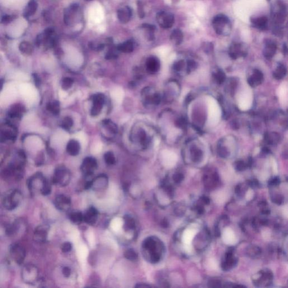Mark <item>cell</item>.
I'll return each mask as SVG.
<instances>
[{
    "label": "cell",
    "mask_w": 288,
    "mask_h": 288,
    "mask_svg": "<svg viewBox=\"0 0 288 288\" xmlns=\"http://www.w3.org/2000/svg\"><path fill=\"white\" fill-rule=\"evenodd\" d=\"M103 124L105 127H107L108 129L109 130L110 132H112L113 134L117 133V127L111 121H110L109 119L104 120L103 121Z\"/></svg>",
    "instance_id": "836d02e7"
},
{
    "label": "cell",
    "mask_w": 288,
    "mask_h": 288,
    "mask_svg": "<svg viewBox=\"0 0 288 288\" xmlns=\"http://www.w3.org/2000/svg\"><path fill=\"white\" fill-rule=\"evenodd\" d=\"M117 48L119 51L124 53H130L134 50V42L131 40H128L121 44H119Z\"/></svg>",
    "instance_id": "cb8c5ba5"
},
{
    "label": "cell",
    "mask_w": 288,
    "mask_h": 288,
    "mask_svg": "<svg viewBox=\"0 0 288 288\" xmlns=\"http://www.w3.org/2000/svg\"><path fill=\"white\" fill-rule=\"evenodd\" d=\"M70 203V198L63 195H59L55 199V206L60 210H66L69 209Z\"/></svg>",
    "instance_id": "7c38bea8"
},
{
    "label": "cell",
    "mask_w": 288,
    "mask_h": 288,
    "mask_svg": "<svg viewBox=\"0 0 288 288\" xmlns=\"http://www.w3.org/2000/svg\"><path fill=\"white\" fill-rule=\"evenodd\" d=\"M97 161L92 157H87L83 161L81 170L86 176H90L97 168Z\"/></svg>",
    "instance_id": "52a82bcc"
},
{
    "label": "cell",
    "mask_w": 288,
    "mask_h": 288,
    "mask_svg": "<svg viewBox=\"0 0 288 288\" xmlns=\"http://www.w3.org/2000/svg\"><path fill=\"white\" fill-rule=\"evenodd\" d=\"M10 253L12 259L19 264H23L25 257V250L21 246L15 244L10 249Z\"/></svg>",
    "instance_id": "ba28073f"
},
{
    "label": "cell",
    "mask_w": 288,
    "mask_h": 288,
    "mask_svg": "<svg viewBox=\"0 0 288 288\" xmlns=\"http://www.w3.org/2000/svg\"><path fill=\"white\" fill-rule=\"evenodd\" d=\"M213 77L216 81V82H217L219 84L223 83L226 79L225 74L223 71H222L221 70H219L215 73H213Z\"/></svg>",
    "instance_id": "f546056e"
},
{
    "label": "cell",
    "mask_w": 288,
    "mask_h": 288,
    "mask_svg": "<svg viewBox=\"0 0 288 288\" xmlns=\"http://www.w3.org/2000/svg\"><path fill=\"white\" fill-rule=\"evenodd\" d=\"M124 257L130 261H136L138 258V255L136 252L132 249H129L124 253Z\"/></svg>",
    "instance_id": "4dcf8cb0"
},
{
    "label": "cell",
    "mask_w": 288,
    "mask_h": 288,
    "mask_svg": "<svg viewBox=\"0 0 288 288\" xmlns=\"http://www.w3.org/2000/svg\"><path fill=\"white\" fill-rule=\"evenodd\" d=\"M73 124V121L72 119L69 117H67L64 118L63 121L61 123V127L66 130H69L70 128L72 127Z\"/></svg>",
    "instance_id": "e575fe53"
},
{
    "label": "cell",
    "mask_w": 288,
    "mask_h": 288,
    "mask_svg": "<svg viewBox=\"0 0 288 288\" xmlns=\"http://www.w3.org/2000/svg\"><path fill=\"white\" fill-rule=\"evenodd\" d=\"M264 80V75L259 70L255 69L253 73L248 79L249 85L252 87H256L261 85Z\"/></svg>",
    "instance_id": "2e32d148"
},
{
    "label": "cell",
    "mask_w": 288,
    "mask_h": 288,
    "mask_svg": "<svg viewBox=\"0 0 288 288\" xmlns=\"http://www.w3.org/2000/svg\"><path fill=\"white\" fill-rule=\"evenodd\" d=\"M138 12H139V15L140 18H143L144 17L145 12L144 11V7H143V4L140 2H138Z\"/></svg>",
    "instance_id": "b9f144b4"
},
{
    "label": "cell",
    "mask_w": 288,
    "mask_h": 288,
    "mask_svg": "<svg viewBox=\"0 0 288 288\" xmlns=\"http://www.w3.org/2000/svg\"><path fill=\"white\" fill-rule=\"evenodd\" d=\"M38 276V270L35 266L28 264L22 270V277L25 282L33 284L37 282Z\"/></svg>",
    "instance_id": "3957f363"
},
{
    "label": "cell",
    "mask_w": 288,
    "mask_h": 288,
    "mask_svg": "<svg viewBox=\"0 0 288 288\" xmlns=\"http://www.w3.org/2000/svg\"><path fill=\"white\" fill-rule=\"evenodd\" d=\"M13 18L11 15H6L3 16L1 19V21L3 24H8L12 21Z\"/></svg>",
    "instance_id": "7bdbcfd3"
},
{
    "label": "cell",
    "mask_w": 288,
    "mask_h": 288,
    "mask_svg": "<svg viewBox=\"0 0 288 288\" xmlns=\"http://www.w3.org/2000/svg\"><path fill=\"white\" fill-rule=\"evenodd\" d=\"M3 83H4V80L3 79H0V90H1L3 87Z\"/></svg>",
    "instance_id": "c3c4849f"
},
{
    "label": "cell",
    "mask_w": 288,
    "mask_h": 288,
    "mask_svg": "<svg viewBox=\"0 0 288 288\" xmlns=\"http://www.w3.org/2000/svg\"><path fill=\"white\" fill-rule=\"evenodd\" d=\"M72 249V244L69 242H65L61 246V250L64 253L69 252Z\"/></svg>",
    "instance_id": "60d3db41"
},
{
    "label": "cell",
    "mask_w": 288,
    "mask_h": 288,
    "mask_svg": "<svg viewBox=\"0 0 288 288\" xmlns=\"http://www.w3.org/2000/svg\"><path fill=\"white\" fill-rule=\"evenodd\" d=\"M222 239L225 244L233 246L237 242V237L233 230L230 228H226L222 233Z\"/></svg>",
    "instance_id": "4fadbf2b"
},
{
    "label": "cell",
    "mask_w": 288,
    "mask_h": 288,
    "mask_svg": "<svg viewBox=\"0 0 288 288\" xmlns=\"http://www.w3.org/2000/svg\"><path fill=\"white\" fill-rule=\"evenodd\" d=\"M136 288H150V286L148 284H137L135 286Z\"/></svg>",
    "instance_id": "7dc6e473"
},
{
    "label": "cell",
    "mask_w": 288,
    "mask_h": 288,
    "mask_svg": "<svg viewBox=\"0 0 288 288\" xmlns=\"http://www.w3.org/2000/svg\"><path fill=\"white\" fill-rule=\"evenodd\" d=\"M104 160L109 165H113L115 163V158L114 155L112 152H108L104 155Z\"/></svg>",
    "instance_id": "d6a6232c"
},
{
    "label": "cell",
    "mask_w": 288,
    "mask_h": 288,
    "mask_svg": "<svg viewBox=\"0 0 288 288\" xmlns=\"http://www.w3.org/2000/svg\"><path fill=\"white\" fill-rule=\"evenodd\" d=\"M73 79L69 77H66L64 78V79L62 81V88L65 90H67L68 89L70 88L72 86L73 84Z\"/></svg>",
    "instance_id": "d590c367"
},
{
    "label": "cell",
    "mask_w": 288,
    "mask_h": 288,
    "mask_svg": "<svg viewBox=\"0 0 288 288\" xmlns=\"http://www.w3.org/2000/svg\"><path fill=\"white\" fill-rule=\"evenodd\" d=\"M49 228L45 225H40L34 233V240L38 243H44L47 237Z\"/></svg>",
    "instance_id": "8fae6325"
},
{
    "label": "cell",
    "mask_w": 288,
    "mask_h": 288,
    "mask_svg": "<svg viewBox=\"0 0 288 288\" xmlns=\"http://www.w3.org/2000/svg\"><path fill=\"white\" fill-rule=\"evenodd\" d=\"M51 191V187L50 184L48 182V181L46 179L44 185L43 186L42 188L41 191V193L43 195H47L50 194Z\"/></svg>",
    "instance_id": "8d00e7d4"
},
{
    "label": "cell",
    "mask_w": 288,
    "mask_h": 288,
    "mask_svg": "<svg viewBox=\"0 0 288 288\" xmlns=\"http://www.w3.org/2000/svg\"><path fill=\"white\" fill-rule=\"evenodd\" d=\"M197 233V231L193 228L186 229L184 231L182 236V241L184 244V248L186 252L191 251V243L193 239Z\"/></svg>",
    "instance_id": "30bf717a"
},
{
    "label": "cell",
    "mask_w": 288,
    "mask_h": 288,
    "mask_svg": "<svg viewBox=\"0 0 288 288\" xmlns=\"http://www.w3.org/2000/svg\"><path fill=\"white\" fill-rule=\"evenodd\" d=\"M276 45L275 43L271 40H266L265 41V46L264 50V55L265 58L271 59L276 53Z\"/></svg>",
    "instance_id": "9a60e30c"
},
{
    "label": "cell",
    "mask_w": 288,
    "mask_h": 288,
    "mask_svg": "<svg viewBox=\"0 0 288 288\" xmlns=\"http://www.w3.org/2000/svg\"><path fill=\"white\" fill-rule=\"evenodd\" d=\"M212 25L215 33L219 35H228L230 32V21L226 16L223 14H219L214 18Z\"/></svg>",
    "instance_id": "6da1fadb"
},
{
    "label": "cell",
    "mask_w": 288,
    "mask_h": 288,
    "mask_svg": "<svg viewBox=\"0 0 288 288\" xmlns=\"http://www.w3.org/2000/svg\"><path fill=\"white\" fill-rule=\"evenodd\" d=\"M23 199L21 192L14 189L8 192L3 197V205L6 209L11 210L16 208Z\"/></svg>",
    "instance_id": "7a4b0ae2"
},
{
    "label": "cell",
    "mask_w": 288,
    "mask_h": 288,
    "mask_svg": "<svg viewBox=\"0 0 288 288\" xmlns=\"http://www.w3.org/2000/svg\"><path fill=\"white\" fill-rule=\"evenodd\" d=\"M67 171L63 167H59L55 170L54 175L52 178V183L54 184H59L61 186H65L68 184V179H66Z\"/></svg>",
    "instance_id": "8992f818"
},
{
    "label": "cell",
    "mask_w": 288,
    "mask_h": 288,
    "mask_svg": "<svg viewBox=\"0 0 288 288\" xmlns=\"http://www.w3.org/2000/svg\"><path fill=\"white\" fill-rule=\"evenodd\" d=\"M23 110V107L20 105H16V106H14L11 110L10 111L9 115L12 117V118H15V117H19L21 112Z\"/></svg>",
    "instance_id": "1f68e13d"
},
{
    "label": "cell",
    "mask_w": 288,
    "mask_h": 288,
    "mask_svg": "<svg viewBox=\"0 0 288 288\" xmlns=\"http://www.w3.org/2000/svg\"><path fill=\"white\" fill-rule=\"evenodd\" d=\"M79 143L75 140H70L67 146V151L69 154L72 156H76L79 154Z\"/></svg>",
    "instance_id": "ffe728a7"
},
{
    "label": "cell",
    "mask_w": 288,
    "mask_h": 288,
    "mask_svg": "<svg viewBox=\"0 0 288 288\" xmlns=\"http://www.w3.org/2000/svg\"><path fill=\"white\" fill-rule=\"evenodd\" d=\"M264 140L268 145H275L279 143L280 140V136L279 134L276 132H270L266 134Z\"/></svg>",
    "instance_id": "7402d4cb"
},
{
    "label": "cell",
    "mask_w": 288,
    "mask_h": 288,
    "mask_svg": "<svg viewBox=\"0 0 288 288\" xmlns=\"http://www.w3.org/2000/svg\"><path fill=\"white\" fill-rule=\"evenodd\" d=\"M62 272H63V275H64L65 277H69L70 275L71 270H70V269L69 267H65L63 268Z\"/></svg>",
    "instance_id": "ee69618b"
},
{
    "label": "cell",
    "mask_w": 288,
    "mask_h": 288,
    "mask_svg": "<svg viewBox=\"0 0 288 288\" xmlns=\"http://www.w3.org/2000/svg\"><path fill=\"white\" fill-rule=\"evenodd\" d=\"M157 20L161 27L168 29L172 27L175 23V17L172 14L166 11L158 12Z\"/></svg>",
    "instance_id": "277c9868"
},
{
    "label": "cell",
    "mask_w": 288,
    "mask_h": 288,
    "mask_svg": "<svg viewBox=\"0 0 288 288\" xmlns=\"http://www.w3.org/2000/svg\"><path fill=\"white\" fill-rule=\"evenodd\" d=\"M132 16V11L128 6L120 8L117 11V16L119 20L122 23H127L130 21Z\"/></svg>",
    "instance_id": "5bb4252c"
},
{
    "label": "cell",
    "mask_w": 288,
    "mask_h": 288,
    "mask_svg": "<svg viewBox=\"0 0 288 288\" xmlns=\"http://www.w3.org/2000/svg\"><path fill=\"white\" fill-rule=\"evenodd\" d=\"M183 39L184 34L182 31L179 29H174L172 33L171 34L170 40L176 45H180L182 43Z\"/></svg>",
    "instance_id": "44dd1931"
},
{
    "label": "cell",
    "mask_w": 288,
    "mask_h": 288,
    "mask_svg": "<svg viewBox=\"0 0 288 288\" xmlns=\"http://www.w3.org/2000/svg\"><path fill=\"white\" fill-rule=\"evenodd\" d=\"M38 8V3L36 0H30L25 9L24 15L26 16H30L34 15Z\"/></svg>",
    "instance_id": "603a6c76"
},
{
    "label": "cell",
    "mask_w": 288,
    "mask_h": 288,
    "mask_svg": "<svg viewBox=\"0 0 288 288\" xmlns=\"http://www.w3.org/2000/svg\"><path fill=\"white\" fill-rule=\"evenodd\" d=\"M246 55V50L241 43H233L229 48V55L233 59L243 57Z\"/></svg>",
    "instance_id": "9c48e42d"
},
{
    "label": "cell",
    "mask_w": 288,
    "mask_h": 288,
    "mask_svg": "<svg viewBox=\"0 0 288 288\" xmlns=\"http://www.w3.org/2000/svg\"><path fill=\"white\" fill-rule=\"evenodd\" d=\"M251 22L253 26L261 30L267 29L268 19L266 16H261L258 18L251 19Z\"/></svg>",
    "instance_id": "d6986e66"
},
{
    "label": "cell",
    "mask_w": 288,
    "mask_h": 288,
    "mask_svg": "<svg viewBox=\"0 0 288 288\" xmlns=\"http://www.w3.org/2000/svg\"><path fill=\"white\" fill-rule=\"evenodd\" d=\"M19 48L22 53H24L27 55L31 54L33 51L34 50L33 46L32 45L27 41H23L20 43Z\"/></svg>",
    "instance_id": "d4e9b609"
},
{
    "label": "cell",
    "mask_w": 288,
    "mask_h": 288,
    "mask_svg": "<svg viewBox=\"0 0 288 288\" xmlns=\"http://www.w3.org/2000/svg\"><path fill=\"white\" fill-rule=\"evenodd\" d=\"M97 214V210L94 207H91L83 215V221L88 224H94L96 221Z\"/></svg>",
    "instance_id": "e0dca14e"
},
{
    "label": "cell",
    "mask_w": 288,
    "mask_h": 288,
    "mask_svg": "<svg viewBox=\"0 0 288 288\" xmlns=\"http://www.w3.org/2000/svg\"><path fill=\"white\" fill-rule=\"evenodd\" d=\"M185 62L184 61L181 60L176 62L173 65V69L176 72H180L185 67Z\"/></svg>",
    "instance_id": "f35d334b"
},
{
    "label": "cell",
    "mask_w": 288,
    "mask_h": 288,
    "mask_svg": "<svg viewBox=\"0 0 288 288\" xmlns=\"http://www.w3.org/2000/svg\"><path fill=\"white\" fill-rule=\"evenodd\" d=\"M124 228L126 230H134L135 228V222L134 219L129 215H125L124 217Z\"/></svg>",
    "instance_id": "4316f807"
},
{
    "label": "cell",
    "mask_w": 288,
    "mask_h": 288,
    "mask_svg": "<svg viewBox=\"0 0 288 288\" xmlns=\"http://www.w3.org/2000/svg\"><path fill=\"white\" fill-rule=\"evenodd\" d=\"M253 197V192L252 190H249L246 194V199L248 200H250L252 199V197Z\"/></svg>",
    "instance_id": "bcb514c9"
},
{
    "label": "cell",
    "mask_w": 288,
    "mask_h": 288,
    "mask_svg": "<svg viewBox=\"0 0 288 288\" xmlns=\"http://www.w3.org/2000/svg\"><path fill=\"white\" fill-rule=\"evenodd\" d=\"M148 101L150 103L154 104L155 105H158L161 103V95L158 94H155L148 99Z\"/></svg>",
    "instance_id": "74e56055"
},
{
    "label": "cell",
    "mask_w": 288,
    "mask_h": 288,
    "mask_svg": "<svg viewBox=\"0 0 288 288\" xmlns=\"http://www.w3.org/2000/svg\"><path fill=\"white\" fill-rule=\"evenodd\" d=\"M187 65H188V69H187L188 70H188V73H190L191 71L197 68V63L195 61L193 60H189L188 61Z\"/></svg>",
    "instance_id": "ab89813d"
},
{
    "label": "cell",
    "mask_w": 288,
    "mask_h": 288,
    "mask_svg": "<svg viewBox=\"0 0 288 288\" xmlns=\"http://www.w3.org/2000/svg\"><path fill=\"white\" fill-rule=\"evenodd\" d=\"M93 105L91 110V114L92 116L99 115L103 109L104 104L105 103V96L101 94H98L92 96Z\"/></svg>",
    "instance_id": "5b68a950"
},
{
    "label": "cell",
    "mask_w": 288,
    "mask_h": 288,
    "mask_svg": "<svg viewBox=\"0 0 288 288\" xmlns=\"http://www.w3.org/2000/svg\"><path fill=\"white\" fill-rule=\"evenodd\" d=\"M47 109L54 114L58 115L60 112V103L58 101H54L52 103L47 104Z\"/></svg>",
    "instance_id": "83f0119b"
},
{
    "label": "cell",
    "mask_w": 288,
    "mask_h": 288,
    "mask_svg": "<svg viewBox=\"0 0 288 288\" xmlns=\"http://www.w3.org/2000/svg\"><path fill=\"white\" fill-rule=\"evenodd\" d=\"M146 68L151 72H157L160 69L161 64L158 58L152 56L148 58L146 63Z\"/></svg>",
    "instance_id": "ac0fdd59"
},
{
    "label": "cell",
    "mask_w": 288,
    "mask_h": 288,
    "mask_svg": "<svg viewBox=\"0 0 288 288\" xmlns=\"http://www.w3.org/2000/svg\"><path fill=\"white\" fill-rule=\"evenodd\" d=\"M286 74V68L282 65L280 64L277 67L276 70L274 72V77L277 79H281L285 77Z\"/></svg>",
    "instance_id": "484cf974"
},
{
    "label": "cell",
    "mask_w": 288,
    "mask_h": 288,
    "mask_svg": "<svg viewBox=\"0 0 288 288\" xmlns=\"http://www.w3.org/2000/svg\"><path fill=\"white\" fill-rule=\"evenodd\" d=\"M70 219L74 224H80L83 221V215L81 212H73L69 215Z\"/></svg>",
    "instance_id": "f1b7e54d"
},
{
    "label": "cell",
    "mask_w": 288,
    "mask_h": 288,
    "mask_svg": "<svg viewBox=\"0 0 288 288\" xmlns=\"http://www.w3.org/2000/svg\"><path fill=\"white\" fill-rule=\"evenodd\" d=\"M34 79V82H35V84L36 85L37 87H38L40 85V79L39 78V77L38 76V75L37 74H33Z\"/></svg>",
    "instance_id": "f6af8a7d"
}]
</instances>
